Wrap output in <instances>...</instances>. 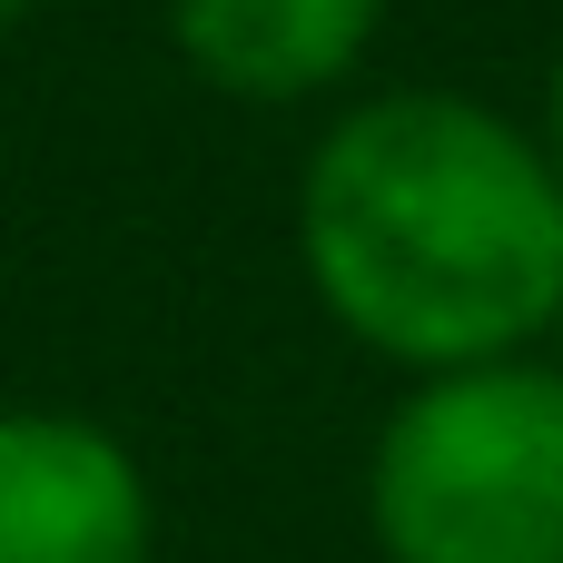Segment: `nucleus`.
<instances>
[{"mask_svg":"<svg viewBox=\"0 0 563 563\" xmlns=\"http://www.w3.org/2000/svg\"><path fill=\"white\" fill-rule=\"evenodd\" d=\"M297 267L327 327L406 386L544 356L563 317V178L534 119L475 89H366L297 168Z\"/></svg>","mask_w":563,"mask_h":563,"instance_id":"nucleus-1","label":"nucleus"},{"mask_svg":"<svg viewBox=\"0 0 563 563\" xmlns=\"http://www.w3.org/2000/svg\"><path fill=\"white\" fill-rule=\"evenodd\" d=\"M386 563H563V366L495 356L416 376L366 445Z\"/></svg>","mask_w":563,"mask_h":563,"instance_id":"nucleus-2","label":"nucleus"},{"mask_svg":"<svg viewBox=\"0 0 563 563\" xmlns=\"http://www.w3.org/2000/svg\"><path fill=\"white\" fill-rule=\"evenodd\" d=\"M0 563H158V485L79 406H0Z\"/></svg>","mask_w":563,"mask_h":563,"instance_id":"nucleus-3","label":"nucleus"},{"mask_svg":"<svg viewBox=\"0 0 563 563\" xmlns=\"http://www.w3.org/2000/svg\"><path fill=\"white\" fill-rule=\"evenodd\" d=\"M386 10L396 0H158L188 79H208L218 99H247V109L336 99L376 59Z\"/></svg>","mask_w":563,"mask_h":563,"instance_id":"nucleus-4","label":"nucleus"},{"mask_svg":"<svg viewBox=\"0 0 563 563\" xmlns=\"http://www.w3.org/2000/svg\"><path fill=\"white\" fill-rule=\"evenodd\" d=\"M534 139H544V158H554V178H563V49H554V69H544V109H534Z\"/></svg>","mask_w":563,"mask_h":563,"instance_id":"nucleus-5","label":"nucleus"},{"mask_svg":"<svg viewBox=\"0 0 563 563\" xmlns=\"http://www.w3.org/2000/svg\"><path fill=\"white\" fill-rule=\"evenodd\" d=\"M30 10H40V0H0V30H20V20H30Z\"/></svg>","mask_w":563,"mask_h":563,"instance_id":"nucleus-6","label":"nucleus"},{"mask_svg":"<svg viewBox=\"0 0 563 563\" xmlns=\"http://www.w3.org/2000/svg\"><path fill=\"white\" fill-rule=\"evenodd\" d=\"M544 356H554V366H563V317H554V336H544Z\"/></svg>","mask_w":563,"mask_h":563,"instance_id":"nucleus-7","label":"nucleus"}]
</instances>
